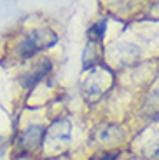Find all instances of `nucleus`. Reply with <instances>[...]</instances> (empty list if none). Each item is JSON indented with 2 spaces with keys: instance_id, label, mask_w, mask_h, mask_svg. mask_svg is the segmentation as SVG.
<instances>
[{
  "instance_id": "nucleus-1",
  "label": "nucleus",
  "mask_w": 159,
  "mask_h": 160,
  "mask_svg": "<svg viewBox=\"0 0 159 160\" xmlns=\"http://www.w3.org/2000/svg\"><path fill=\"white\" fill-rule=\"evenodd\" d=\"M56 35L51 30H44V32H32L30 35L25 38V42L19 45V54L25 58L33 56L37 51L46 47H51L52 44H56Z\"/></svg>"
},
{
  "instance_id": "nucleus-2",
  "label": "nucleus",
  "mask_w": 159,
  "mask_h": 160,
  "mask_svg": "<svg viewBox=\"0 0 159 160\" xmlns=\"http://www.w3.org/2000/svg\"><path fill=\"white\" fill-rule=\"evenodd\" d=\"M91 32H93V33H96V37H98V38H101V37H103V33H105V21H101L100 24L93 26ZM91 32H89V33H91Z\"/></svg>"
}]
</instances>
